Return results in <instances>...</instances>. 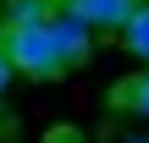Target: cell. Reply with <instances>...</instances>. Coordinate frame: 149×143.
Here are the masks:
<instances>
[{"mask_svg":"<svg viewBox=\"0 0 149 143\" xmlns=\"http://www.w3.org/2000/svg\"><path fill=\"white\" fill-rule=\"evenodd\" d=\"M50 33H55V55H61V66H83V61H88V50H94V33H88V28H83L77 17L55 11Z\"/></svg>","mask_w":149,"mask_h":143,"instance_id":"3957f363","label":"cell"},{"mask_svg":"<svg viewBox=\"0 0 149 143\" xmlns=\"http://www.w3.org/2000/svg\"><path fill=\"white\" fill-rule=\"evenodd\" d=\"M6 83H11V61L0 55V94H6Z\"/></svg>","mask_w":149,"mask_h":143,"instance_id":"8992f818","label":"cell"},{"mask_svg":"<svg viewBox=\"0 0 149 143\" xmlns=\"http://www.w3.org/2000/svg\"><path fill=\"white\" fill-rule=\"evenodd\" d=\"M116 143H149V132H122Z\"/></svg>","mask_w":149,"mask_h":143,"instance_id":"52a82bcc","label":"cell"},{"mask_svg":"<svg viewBox=\"0 0 149 143\" xmlns=\"http://www.w3.org/2000/svg\"><path fill=\"white\" fill-rule=\"evenodd\" d=\"M50 22H55V11H50V6H39V0L11 6L6 33H0V55L11 61V72L39 77V83L66 72V66H61V55H55V33H50Z\"/></svg>","mask_w":149,"mask_h":143,"instance_id":"6da1fadb","label":"cell"},{"mask_svg":"<svg viewBox=\"0 0 149 143\" xmlns=\"http://www.w3.org/2000/svg\"><path fill=\"white\" fill-rule=\"evenodd\" d=\"M116 39H122V50H127V55H138V61L149 66V0L122 22V33H116Z\"/></svg>","mask_w":149,"mask_h":143,"instance_id":"5b68a950","label":"cell"},{"mask_svg":"<svg viewBox=\"0 0 149 143\" xmlns=\"http://www.w3.org/2000/svg\"><path fill=\"white\" fill-rule=\"evenodd\" d=\"M116 110H127V116H138L149 127V66L138 72V77H127L122 88H116Z\"/></svg>","mask_w":149,"mask_h":143,"instance_id":"277c9868","label":"cell"},{"mask_svg":"<svg viewBox=\"0 0 149 143\" xmlns=\"http://www.w3.org/2000/svg\"><path fill=\"white\" fill-rule=\"evenodd\" d=\"M144 0H61L66 17H77L88 33H122V22L138 11Z\"/></svg>","mask_w":149,"mask_h":143,"instance_id":"7a4b0ae2","label":"cell"}]
</instances>
